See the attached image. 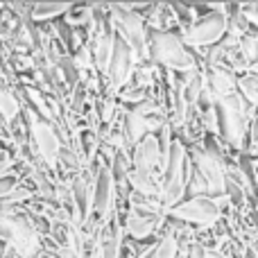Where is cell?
Listing matches in <instances>:
<instances>
[{
  "instance_id": "6da1fadb",
  "label": "cell",
  "mask_w": 258,
  "mask_h": 258,
  "mask_svg": "<svg viewBox=\"0 0 258 258\" xmlns=\"http://www.w3.org/2000/svg\"><path fill=\"white\" fill-rule=\"evenodd\" d=\"M254 107L242 98L240 93H233L229 98L218 100V116H220V132L224 141L231 147L240 150L247 141V134H251V122H254Z\"/></svg>"
},
{
  "instance_id": "7a4b0ae2",
  "label": "cell",
  "mask_w": 258,
  "mask_h": 258,
  "mask_svg": "<svg viewBox=\"0 0 258 258\" xmlns=\"http://www.w3.org/2000/svg\"><path fill=\"white\" fill-rule=\"evenodd\" d=\"M150 61L163 63L168 71L174 73L197 71L195 54H190L183 39L174 32H156L154 36H150Z\"/></svg>"
},
{
  "instance_id": "3957f363",
  "label": "cell",
  "mask_w": 258,
  "mask_h": 258,
  "mask_svg": "<svg viewBox=\"0 0 258 258\" xmlns=\"http://www.w3.org/2000/svg\"><path fill=\"white\" fill-rule=\"evenodd\" d=\"M229 32V18L227 14L220 12H209L204 16H200V21L190 27L188 32H183L181 39L190 48H213L227 36Z\"/></svg>"
},
{
  "instance_id": "277c9868",
  "label": "cell",
  "mask_w": 258,
  "mask_h": 258,
  "mask_svg": "<svg viewBox=\"0 0 258 258\" xmlns=\"http://www.w3.org/2000/svg\"><path fill=\"white\" fill-rule=\"evenodd\" d=\"M170 218L181 220L186 224H197L202 229H211L222 220V211L218 209L213 197H190L170 211Z\"/></svg>"
},
{
  "instance_id": "5b68a950",
  "label": "cell",
  "mask_w": 258,
  "mask_h": 258,
  "mask_svg": "<svg viewBox=\"0 0 258 258\" xmlns=\"http://www.w3.org/2000/svg\"><path fill=\"white\" fill-rule=\"evenodd\" d=\"M190 161L197 168V172L204 177V181L209 183L211 197L227 195V172H224L222 156L213 154L204 147H195V150H190Z\"/></svg>"
},
{
  "instance_id": "8992f818",
  "label": "cell",
  "mask_w": 258,
  "mask_h": 258,
  "mask_svg": "<svg viewBox=\"0 0 258 258\" xmlns=\"http://www.w3.org/2000/svg\"><path fill=\"white\" fill-rule=\"evenodd\" d=\"M116 181L109 168H100L98 177H95V190H93V218L102 224L111 222L113 204H116Z\"/></svg>"
},
{
  "instance_id": "52a82bcc",
  "label": "cell",
  "mask_w": 258,
  "mask_h": 258,
  "mask_svg": "<svg viewBox=\"0 0 258 258\" xmlns=\"http://www.w3.org/2000/svg\"><path fill=\"white\" fill-rule=\"evenodd\" d=\"M134 50L132 45L122 39L120 34L116 36V45H113V54H111V61H109L107 68V77H109V84L113 89H122V86L129 84L134 75Z\"/></svg>"
},
{
  "instance_id": "ba28073f",
  "label": "cell",
  "mask_w": 258,
  "mask_h": 258,
  "mask_svg": "<svg viewBox=\"0 0 258 258\" xmlns=\"http://www.w3.org/2000/svg\"><path fill=\"white\" fill-rule=\"evenodd\" d=\"M134 168L145 170V172H156L163 177V154H161V143L156 134H147L134 150Z\"/></svg>"
},
{
  "instance_id": "9c48e42d",
  "label": "cell",
  "mask_w": 258,
  "mask_h": 258,
  "mask_svg": "<svg viewBox=\"0 0 258 258\" xmlns=\"http://www.w3.org/2000/svg\"><path fill=\"white\" fill-rule=\"evenodd\" d=\"M165 222V215L154 213H141V211L129 209L125 213V231L134 240H150L152 233H159V227Z\"/></svg>"
},
{
  "instance_id": "30bf717a",
  "label": "cell",
  "mask_w": 258,
  "mask_h": 258,
  "mask_svg": "<svg viewBox=\"0 0 258 258\" xmlns=\"http://www.w3.org/2000/svg\"><path fill=\"white\" fill-rule=\"evenodd\" d=\"M127 181H129V186H132V190L141 192V195H145V197H156V200H161V195H163V181H161V174H156V172H145V170L134 168L132 172H129Z\"/></svg>"
},
{
  "instance_id": "8fae6325",
  "label": "cell",
  "mask_w": 258,
  "mask_h": 258,
  "mask_svg": "<svg viewBox=\"0 0 258 258\" xmlns=\"http://www.w3.org/2000/svg\"><path fill=\"white\" fill-rule=\"evenodd\" d=\"M206 82H209V89L213 91V95L218 100L229 98L238 89V80L233 77V73L218 66H206Z\"/></svg>"
},
{
  "instance_id": "7c38bea8",
  "label": "cell",
  "mask_w": 258,
  "mask_h": 258,
  "mask_svg": "<svg viewBox=\"0 0 258 258\" xmlns=\"http://www.w3.org/2000/svg\"><path fill=\"white\" fill-rule=\"evenodd\" d=\"M0 113H3L9 122L16 120V118L23 113V104L16 100V95L12 93V89L5 84V80H0Z\"/></svg>"
},
{
  "instance_id": "4fadbf2b",
  "label": "cell",
  "mask_w": 258,
  "mask_h": 258,
  "mask_svg": "<svg viewBox=\"0 0 258 258\" xmlns=\"http://www.w3.org/2000/svg\"><path fill=\"white\" fill-rule=\"evenodd\" d=\"M73 5L66 3H39V5H32V21H52V18L61 16V14H68Z\"/></svg>"
},
{
  "instance_id": "5bb4252c",
  "label": "cell",
  "mask_w": 258,
  "mask_h": 258,
  "mask_svg": "<svg viewBox=\"0 0 258 258\" xmlns=\"http://www.w3.org/2000/svg\"><path fill=\"white\" fill-rule=\"evenodd\" d=\"M238 93L251 104L258 107V73H245L242 77H238Z\"/></svg>"
},
{
  "instance_id": "9a60e30c",
  "label": "cell",
  "mask_w": 258,
  "mask_h": 258,
  "mask_svg": "<svg viewBox=\"0 0 258 258\" xmlns=\"http://www.w3.org/2000/svg\"><path fill=\"white\" fill-rule=\"evenodd\" d=\"M181 256V247H179V240L174 236H163L156 245V258H179Z\"/></svg>"
},
{
  "instance_id": "2e32d148",
  "label": "cell",
  "mask_w": 258,
  "mask_h": 258,
  "mask_svg": "<svg viewBox=\"0 0 258 258\" xmlns=\"http://www.w3.org/2000/svg\"><path fill=\"white\" fill-rule=\"evenodd\" d=\"M118 98H120L122 102H132L134 107H136V104H141L143 100H147V98H150V95H147L143 89H138V86L129 84V86H125V89L120 91V93H118Z\"/></svg>"
},
{
  "instance_id": "e0dca14e",
  "label": "cell",
  "mask_w": 258,
  "mask_h": 258,
  "mask_svg": "<svg viewBox=\"0 0 258 258\" xmlns=\"http://www.w3.org/2000/svg\"><path fill=\"white\" fill-rule=\"evenodd\" d=\"M18 183H21V179H18L16 174H9V177L0 179V200H5V197L12 195V192L16 190Z\"/></svg>"
},
{
  "instance_id": "ac0fdd59",
  "label": "cell",
  "mask_w": 258,
  "mask_h": 258,
  "mask_svg": "<svg viewBox=\"0 0 258 258\" xmlns=\"http://www.w3.org/2000/svg\"><path fill=\"white\" fill-rule=\"evenodd\" d=\"M14 240V222L9 218H3L0 215V242L3 245H9Z\"/></svg>"
},
{
  "instance_id": "d6986e66",
  "label": "cell",
  "mask_w": 258,
  "mask_h": 258,
  "mask_svg": "<svg viewBox=\"0 0 258 258\" xmlns=\"http://www.w3.org/2000/svg\"><path fill=\"white\" fill-rule=\"evenodd\" d=\"M240 12H242V16L247 18V23H249V25H254L258 30V3L240 5Z\"/></svg>"
},
{
  "instance_id": "ffe728a7",
  "label": "cell",
  "mask_w": 258,
  "mask_h": 258,
  "mask_svg": "<svg viewBox=\"0 0 258 258\" xmlns=\"http://www.w3.org/2000/svg\"><path fill=\"white\" fill-rule=\"evenodd\" d=\"M206 258H229V256L222 254V251H218V249H209L206 251Z\"/></svg>"
},
{
  "instance_id": "44dd1931",
  "label": "cell",
  "mask_w": 258,
  "mask_h": 258,
  "mask_svg": "<svg viewBox=\"0 0 258 258\" xmlns=\"http://www.w3.org/2000/svg\"><path fill=\"white\" fill-rule=\"evenodd\" d=\"M39 258H57V256H52V254H48V251L41 249V251H39Z\"/></svg>"
},
{
  "instance_id": "7402d4cb",
  "label": "cell",
  "mask_w": 258,
  "mask_h": 258,
  "mask_svg": "<svg viewBox=\"0 0 258 258\" xmlns=\"http://www.w3.org/2000/svg\"><path fill=\"white\" fill-rule=\"evenodd\" d=\"M32 258H39V256H32Z\"/></svg>"
},
{
  "instance_id": "603a6c76",
  "label": "cell",
  "mask_w": 258,
  "mask_h": 258,
  "mask_svg": "<svg viewBox=\"0 0 258 258\" xmlns=\"http://www.w3.org/2000/svg\"><path fill=\"white\" fill-rule=\"evenodd\" d=\"M179 258H186V256H179Z\"/></svg>"
}]
</instances>
